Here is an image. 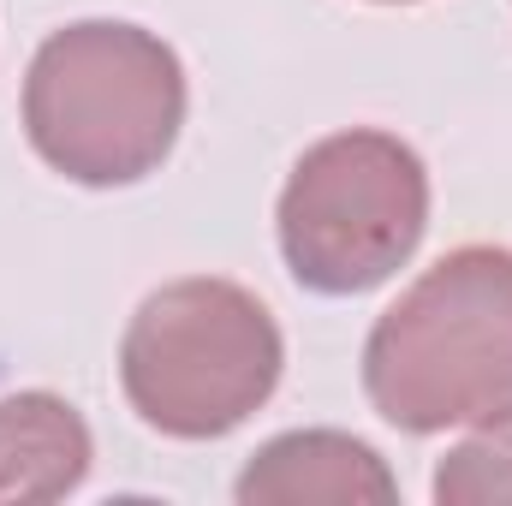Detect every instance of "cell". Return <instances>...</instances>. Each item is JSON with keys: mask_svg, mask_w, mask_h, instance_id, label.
Masks as SVG:
<instances>
[{"mask_svg": "<svg viewBox=\"0 0 512 506\" xmlns=\"http://www.w3.org/2000/svg\"><path fill=\"white\" fill-rule=\"evenodd\" d=\"M441 506H512V411L459 441L435 471Z\"/></svg>", "mask_w": 512, "mask_h": 506, "instance_id": "cell-7", "label": "cell"}, {"mask_svg": "<svg viewBox=\"0 0 512 506\" xmlns=\"http://www.w3.org/2000/svg\"><path fill=\"white\" fill-rule=\"evenodd\" d=\"M274 227L298 286L322 298H358L399 274L423 245L429 173L393 131H334L286 173Z\"/></svg>", "mask_w": 512, "mask_h": 506, "instance_id": "cell-4", "label": "cell"}, {"mask_svg": "<svg viewBox=\"0 0 512 506\" xmlns=\"http://www.w3.org/2000/svg\"><path fill=\"white\" fill-rule=\"evenodd\" d=\"M382 6H405V0H382Z\"/></svg>", "mask_w": 512, "mask_h": 506, "instance_id": "cell-8", "label": "cell"}, {"mask_svg": "<svg viewBox=\"0 0 512 506\" xmlns=\"http://www.w3.org/2000/svg\"><path fill=\"white\" fill-rule=\"evenodd\" d=\"M185 126V66L179 54L120 18H84L54 30L24 72L30 149L78 185L149 179Z\"/></svg>", "mask_w": 512, "mask_h": 506, "instance_id": "cell-2", "label": "cell"}, {"mask_svg": "<svg viewBox=\"0 0 512 506\" xmlns=\"http://www.w3.org/2000/svg\"><path fill=\"white\" fill-rule=\"evenodd\" d=\"M233 495H239V506H387L399 501V483L370 441L340 435V429H292V435H274L268 447H256Z\"/></svg>", "mask_w": 512, "mask_h": 506, "instance_id": "cell-5", "label": "cell"}, {"mask_svg": "<svg viewBox=\"0 0 512 506\" xmlns=\"http://www.w3.org/2000/svg\"><path fill=\"white\" fill-rule=\"evenodd\" d=\"M286 370V340L268 304L239 280H173L149 292L120 340L131 411L173 441L233 435L268 405Z\"/></svg>", "mask_w": 512, "mask_h": 506, "instance_id": "cell-3", "label": "cell"}, {"mask_svg": "<svg viewBox=\"0 0 512 506\" xmlns=\"http://www.w3.org/2000/svg\"><path fill=\"white\" fill-rule=\"evenodd\" d=\"M364 393L393 429L435 435L512 411V251L465 245L423 268L364 340Z\"/></svg>", "mask_w": 512, "mask_h": 506, "instance_id": "cell-1", "label": "cell"}, {"mask_svg": "<svg viewBox=\"0 0 512 506\" xmlns=\"http://www.w3.org/2000/svg\"><path fill=\"white\" fill-rule=\"evenodd\" d=\"M90 423L60 393L0 399V506L6 501H66L90 477Z\"/></svg>", "mask_w": 512, "mask_h": 506, "instance_id": "cell-6", "label": "cell"}]
</instances>
